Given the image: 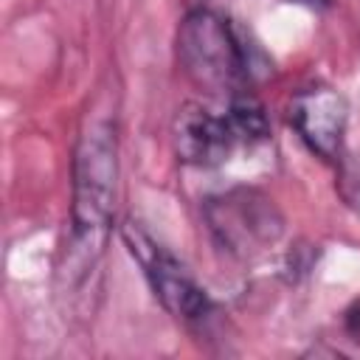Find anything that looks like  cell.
<instances>
[{
    "label": "cell",
    "instance_id": "1",
    "mask_svg": "<svg viewBox=\"0 0 360 360\" xmlns=\"http://www.w3.org/2000/svg\"><path fill=\"white\" fill-rule=\"evenodd\" d=\"M118 183V138L110 118H93L73 152L70 225L76 248H98L112 219Z\"/></svg>",
    "mask_w": 360,
    "mask_h": 360
},
{
    "label": "cell",
    "instance_id": "4",
    "mask_svg": "<svg viewBox=\"0 0 360 360\" xmlns=\"http://www.w3.org/2000/svg\"><path fill=\"white\" fill-rule=\"evenodd\" d=\"M121 239H124L127 250L132 253V259H138V264L143 267V276H146L155 298L163 304V309L169 315H174L177 321L194 323L211 312V298L205 295V290L138 222L127 219L121 225Z\"/></svg>",
    "mask_w": 360,
    "mask_h": 360
},
{
    "label": "cell",
    "instance_id": "2",
    "mask_svg": "<svg viewBox=\"0 0 360 360\" xmlns=\"http://www.w3.org/2000/svg\"><path fill=\"white\" fill-rule=\"evenodd\" d=\"M177 62L191 84L214 96L231 98L250 79V59L239 34L211 8H191L183 17L177 28Z\"/></svg>",
    "mask_w": 360,
    "mask_h": 360
},
{
    "label": "cell",
    "instance_id": "9",
    "mask_svg": "<svg viewBox=\"0 0 360 360\" xmlns=\"http://www.w3.org/2000/svg\"><path fill=\"white\" fill-rule=\"evenodd\" d=\"M343 329L354 343H360V298L343 312Z\"/></svg>",
    "mask_w": 360,
    "mask_h": 360
},
{
    "label": "cell",
    "instance_id": "7",
    "mask_svg": "<svg viewBox=\"0 0 360 360\" xmlns=\"http://www.w3.org/2000/svg\"><path fill=\"white\" fill-rule=\"evenodd\" d=\"M228 118L233 121L239 138H248V141H262L270 135V121H267V112L262 107V101L245 87V90H236L231 98H228Z\"/></svg>",
    "mask_w": 360,
    "mask_h": 360
},
{
    "label": "cell",
    "instance_id": "8",
    "mask_svg": "<svg viewBox=\"0 0 360 360\" xmlns=\"http://www.w3.org/2000/svg\"><path fill=\"white\" fill-rule=\"evenodd\" d=\"M338 197L360 217V152L346 155L338 160V180H335Z\"/></svg>",
    "mask_w": 360,
    "mask_h": 360
},
{
    "label": "cell",
    "instance_id": "3",
    "mask_svg": "<svg viewBox=\"0 0 360 360\" xmlns=\"http://www.w3.org/2000/svg\"><path fill=\"white\" fill-rule=\"evenodd\" d=\"M202 217L222 250L236 259H259L284 236V214L259 188L236 186L211 194L202 202Z\"/></svg>",
    "mask_w": 360,
    "mask_h": 360
},
{
    "label": "cell",
    "instance_id": "5",
    "mask_svg": "<svg viewBox=\"0 0 360 360\" xmlns=\"http://www.w3.org/2000/svg\"><path fill=\"white\" fill-rule=\"evenodd\" d=\"M290 124L307 149L323 160L343 158L349 101L329 84H312L290 98Z\"/></svg>",
    "mask_w": 360,
    "mask_h": 360
},
{
    "label": "cell",
    "instance_id": "6",
    "mask_svg": "<svg viewBox=\"0 0 360 360\" xmlns=\"http://www.w3.org/2000/svg\"><path fill=\"white\" fill-rule=\"evenodd\" d=\"M236 138H239V132L228 115H217L197 101L183 104L172 121L174 152L188 166L222 163L231 155Z\"/></svg>",
    "mask_w": 360,
    "mask_h": 360
}]
</instances>
